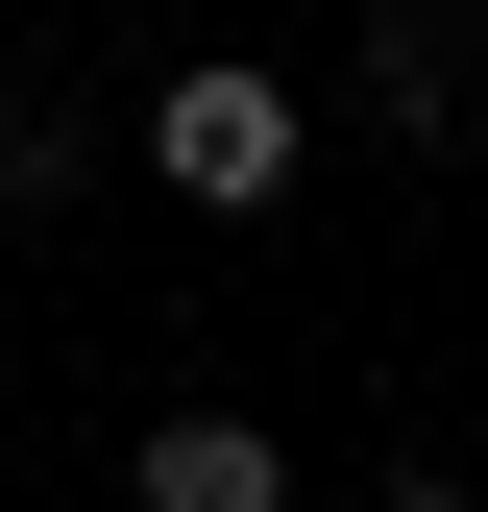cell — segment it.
<instances>
[{
    "instance_id": "3",
    "label": "cell",
    "mask_w": 488,
    "mask_h": 512,
    "mask_svg": "<svg viewBox=\"0 0 488 512\" xmlns=\"http://www.w3.org/2000/svg\"><path fill=\"white\" fill-rule=\"evenodd\" d=\"M440 74H464V25H440V0H366V98H391L415 147H440Z\"/></svg>"
},
{
    "instance_id": "1",
    "label": "cell",
    "mask_w": 488,
    "mask_h": 512,
    "mask_svg": "<svg viewBox=\"0 0 488 512\" xmlns=\"http://www.w3.org/2000/svg\"><path fill=\"white\" fill-rule=\"evenodd\" d=\"M293 147H318V122H293V74H171V98H147V171H171L196 220H269Z\"/></svg>"
},
{
    "instance_id": "4",
    "label": "cell",
    "mask_w": 488,
    "mask_h": 512,
    "mask_svg": "<svg viewBox=\"0 0 488 512\" xmlns=\"http://www.w3.org/2000/svg\"><path fill=\"white\" fill-rule=\"evenodd\" d=\"M0 196H74V98H0Z\"/></svg>"
},
{
    "instance_id": "5",
    "label": "cell",
    "mask_w": 488,
    "mask_h": 512,
    "mask_svg": "<svg viewBox=\"0 0 488 512\" xmlns=\"http://www.w3.org/2000/svg\"><path fill=\"white\" fill-rule=\"evenodd\" d=\"M391 512H464V488H440V464H415V488H391Z\"/></svg>"
},
{
    "instance_id": "2",
    "label": "cell",
    "mask_w": 488,
    "mask_h": 512,
    "mask_svg": "<svg viewBox=\"0 0 488 512\" xmlns=\"http://www.w3.org/2000/svg\"><path fill=\"white\" fill-rule=\"evenodd\" d=\"M147 512H293V464H269L244 415H171V439H147Z\"/></svg>"
}]
</instances>
